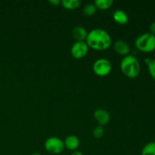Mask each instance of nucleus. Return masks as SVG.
<instances>
[{"label":"nucleus","mask_w":155,"mask_h":155,"mask_svg":"<svg viewBox=\"0 0 155 155\" xmlns=\"http://www.w3.org/2000/svg\"><path fill=\"white\" fill-rule=\"evenodd\" d=\"M45 150L52 154H61L64 149V144L61 139L58 137H50L45 142Z\"/></svg>","instance_id":"obj_4"},{"label":"nucleus","mask_w":155,"mask_h":155,"mask_svg":"<svg viewBox=\"0 0 155 155\" xmlns=\"http://www.w3.org/2000/svg\"><path fill=\"white\" fill-rule=\"evenodd\" d=\"M148 70L151 77L155 80V59H151L148 64Z\"/></svg>","instance_id":"obj_17"},{"label":"nucleus","mask_w":155,"mask_h":155,"mask_svg":"<svg viewBox=\"0 0 155 155\" xmlns=\"http://www.w3.org/2000/svg\"><path fill=\"white\" fill-rule=\"evenodd\" d=\"M151 61V59H150V58H146L145 59V63L147 64H148L150 63V61Z\"/></svg>","instance_id":"obj_21"},{"label":"nucleus","mask_w":155,"mask_h":155,"mask_svg":"<svg viewBox=\"0 0 155 155\" xmlns=\"http://www.w3.org/2000/svg\"><path fill=\"white\" fill-rule=\"evenodd\" d=\"M86 42L88 46L95 50H106L111 44V38L106 30L93 29L88 33Z\"/></svg>","instance_id":"obj_1"},{"label":"nucleus","mask_w":155,"mask_h":155,"mask_svg":"<svg viewBox=\"0 0 155 155\" xmlns=\"http://www.w3.org/2000/svg\"><path fill=\"white\" fill-rule=\"evenodd\" d=\"M94 117L96 120L99 126H101V127L108 124L110 118L108 112L104 110V109L101 108L97 109L96 110H95V112H94Z\"/></svg>","instance_id":"obj_7"},{"label":"nucleus","mask_w":155,"mask_h":155,"mask_svg":"<svg viewBox=\"0 0 155 155\" xmlns=\"http://www.w3.org/2000/svg\"><path fill=\"white\" fill-rule=\"evenodd\" d=\"M141 155H155V142H151L143 147Z\"/></svg>","instance_id":"obj_13"},{"label":"nucleus","mask_w":155,"mask_h":155,"mask_svg":"<svg viewBox=\"0 0 155 155\" xmlns=\"http://www.w3.org/2000/svg\"><path fill=\"white\" fill-rule=\"evenodd\" d=\"M136 47L143 52H151L155 50V35L151 33H145L136 38Z\"/></svg>","instance_id":"obj_3"},{"label":"nucleus","mask_w":155,"mask_h":155,"mask_svg":"<svg viewBox=\"0 0 155 155\" xmlns=\"http://www.w3.org/2000/svg\"><path fill=\"white\" fill-rule=\"evenodd\" d=\"M149 30H150L149 33L155 35V21H154V22H152L151 24H150Z\"/></svg>","instance_id":"obj_18"},{"label":"nucleus","mask_w":155,"mask_h":155,"mask_svg":"<svg viewBox=\"0 0 155 155\" xmlns=\"http://www.w3.org/2000/svg\"><path fill=\"white\" fill-rule=\"evenodd\" d=\"M89 50V46L85 41L76 42L72 45L71 49V54L74 58L77 59L82 58L86 55Z\"/></svg>","instance_id":"obj_6"},{"label":"nucleus","mask_w":155,"mask_h":155,"mask_svg":"<svg viewBox=\"0 0 155 155\" xmlns=\"http://www.w3.org/2000/svg\"><path fill=\"white\" fill-rule=\"evenodd\" d=\"M114 48L117 53L121 54V55H124V57L128 55L130 51V45H128V43L125 41L121 40V39H118L114 42Z\"/></svg>","instance_id":"obj_8"},{"label":"nucleus","mask_w":155,"mask_h":155,"mask_svg":"<svg viewBox=\"0 0 155 155\" xmlns=\"http://www.w3.org/2000/svg\"><path fill=\"white\" fill-rule=\"evenodd\" d=\"M113 18L117 24H126L128 22V15H127L124 11L117 9L114 12L113 15Z\"/></svg>","instance_id":"obj_11"},{"label":"nucleus","mask_w":155,"mask_h":155,"mask_svg":"<svg viewBox=\"0 0 155 155\" xmlns=\"http://www.w3.org/2000/svg\"><path fill=\"white\" fill-rule=\"evenodd\" d=\"M92 69L96 75L104 77L110 74L112 69L111 63L106 58H99L94 62Z\"/></svg>","instance_id":"obj_5"},{"label":"nucleus","mask_w":155,"mask_h":155,"mask_svg":"<svg viewBox=\"0 0 155 155\" xmlns=\"http://www.w3.org/2000/svg\"><path fill=\"white\" fill-rule=\"evenodd\" d=\"M82 2L80 0H62L61 2L62 6L64 8L69 9V10H73L80 7Z\"/></svg>","instance_id":"obj_12"},{"label":"nucleus","mask_w":155,"mask_h":155,"mask_svg":"<svg viewBox=\"0 0 155 155\" xmlns=\"http://www.w3.org/2000/svg\"><path fill=\"white\" fill-rule=\"evenodd\" d=\"M71 155H83V154L82 152H80V151H74V152L72 153Z\"/></svg>","instance_id":"obj_20"},{"label":"nucleus","mask_w":155,"mask_h":155,"mask_svg":"<svg viewBox=\"0 0 155 155\" xmlns=\"http://www.w3.org/2000/svg\"><path fill=\"white\" fill-rule=\"evenodd\" d=\"M64 144L65 148L68 149L71 151H76L80 145V140L76 136L71 135L65 139Z\"/></svg>","instance_id":"obj_9"},{"label":"nucleus","mask_w":155,"mask_h":155,"mask_svg":"<svg viewBox=\"0 0 155 155\" xmlns=\"http://www.w3.org/2000/svg\"><path fill=\"white\" fill-rule=\"evenodd\" d=\"M104 129L101 126H98V127H95L92 130V135L95 139H101L104 136Z\"/></svg>","instance_id":"obj_16"},{"label":"nucleus","mask_w":155,"mask_h":155,"mask_svg":"<svg viewBox=\"0 0 155 155\" xmlns=\"http://www.w3.org/2000/svg\"><path fill=\"white\" fill-rule=\"evenodd\" d=\"M49 3L53 6H57L60 4L61 1L60 0H49Z\"/></svg>","instance_id":"obj_19"},{"label":"nucleus","mask_w":155,"mask_h":155,"mask_svg":"<svg viewBox=\"0 0 155 155\" xmlns=\"http://www.w3.org/2000/svg\"><path fill=\"white\" fill-rule=\"evenodd\" d=\"M120 70L126 77L130 79L136 78L140 74V64L135 56L128 54L121 61Z\"/></svg>","instance_id":"obj_2"},{"label":"nucleus","mask_w":155,"mask_h":155,"mask_svg":"<svg viewBox=\"0 0 155 155\" xmlns=\"http://www.w3.org/2000/svg\"><path fill=\"white\" fill-rule=\"evenodd\" d=\"M87 35L88 33L86 29L80 26L75 27L72 30V36L74 39L77 40V42L86 40Z\"/></svg>","instance_id":"obj_10"},{"label":"nucleus","mask_w":155,"mask_h":155,"mask_svg":"<svg viewBox=\"0 0 155 155\" xmlns=\"http://www.w3.org/2000/svg\"><path fill=\"white\" fill-rule=\"evenodd\" d=\"M97 8L95 7V5L92 3H88L83 8V13L84 15H86V16H92L96 12Z\"/></svg>","instance_id":"obj_15"},{"label":"nucleus","mask_w":155,"mask_h":155,"mask_svg":"<svg viewBox=\"0 0 155 155\" xmlns=\"http://www.w3.org/2000/svg\"><path fill=\"white\" fill-rule=\"evenodd\" d=\"M31 155H41V154H39V153H33V154H31Z\"/></svg>","instance_id":"obj_22"},{"label":"nucleus","mask_w":155,"mask_h":155,"mask_svg":"<svg viewBox=\"0 0 155 155\" xmlns=\"http://www.w3.org/2000/svg\"><path fill=\"white\" fill-rule=\"evenodd\" d=\"M114 2L112 0H95L94 5L95 7L101 10H105L109 8L112 5Z\"/></svg>","instance_id":"obj_14"}]
</instances>
